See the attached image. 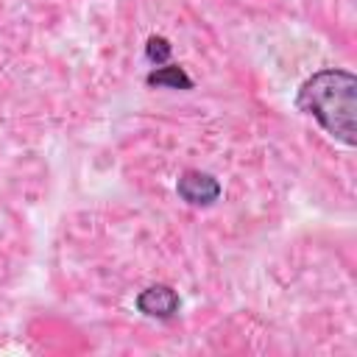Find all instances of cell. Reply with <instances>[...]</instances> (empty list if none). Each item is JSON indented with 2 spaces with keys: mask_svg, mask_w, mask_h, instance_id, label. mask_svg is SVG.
<instances>
[{
  "mask_svg": "<svg viewBox=\"0 0 357 357\" xmlns=\"http://www.w3.org/2000/svg\"><path fill=\"white\" fill-rule=\"evenodd\" d=\"M296 106L315 117L318 126L337 142L354 145L357 134V78L346 70H318L312 73L296 95Z\"/></svg>",
  "mask_w": 357,
  "mask_h": 357,
  "instance_id": "6da1fadb",
  "label": "cell"
},
{
  "mask_svg": "<svg viewBox=\"0 0 357 357\" xmlns=\"http://www.w3.org/2000/svg\"><path fill=\"white\" fill-rule=\"evenodd\" d=\"M176 192H178L187 204H192V206H209V204L218 201V195H220V184H218V178L209 176V173L187 170V173L178 178Z\"/></svg>",
  "mask_w": 357,
  "mask_h": 357,
  "instance_id": "7a4b0ae2",
  "label": "cell"
},
{
  "mask_svg": "<svg viewBox=\"0 0 357 357\" xmlns=\"http://www.w3.org/2000/svg\"><path fill=\"white\" fill-rule=\"evenodd\" d=\"M178 296L176 290L165 287V284H156V287H148L137 296V310L151 315V318H173L178 312Z\"/></svg>",
  "mask_w": 357,
  "mask_h": 357,
  "instance_id": "3957f363",
  "label": "cell"
},
{
  "mask_svg": "<svg viewBox=\"0 0 357 357\" xmlns=\"http://www.w3.org/2000/svg\"><path fill=\"white\" fill-rule=\"evenodd\" d=\"M148 84L151 86H173V89H190L192 86V78L181 70V67H173V64H167V67H159V70H153L151 75H148Z\"/></svg>",
  "mask_w": 357,
  "mask_h": 357,
  "instance_id": "277c9868",
  "label": "cell"
},
{
  "mask_svg": "<svg viewBox=\"0 0 357 357\" xmlns=\"http://www.w3.org/2000/svg\"><path fill=\"white\" fill-rule=\"evenodd\" d=\"M145 56H148L151 61H156V64L167 61V56H170V45H167V39H162V36H151V39H148V47H145Z\"/></svg>",
  "mask_w": 357,
  "mask_h": 357,
  "instance_id": "5b68a950",
  "label": "cell"
}]
</instances>
